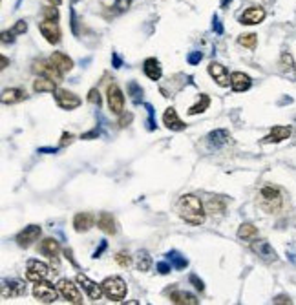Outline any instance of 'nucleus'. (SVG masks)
<instances>
[{
	"label": "nucleus",
	"mask_w": 296,
	"mask_h": 305,
	"mask_svg": "<svg viewBox=\"0 0 296 305\" xmlns=\"http://www.w3.org/2000/svg\"><path fill=\"white\" fill-rule=\"evenodd\" d=\"M178 210L181 219H185L187 223L190 225H203L205 223V216L207 210L201 203L200 197H196L194 194H185V196L179 197L178 201Z\"/></svg>",
	"instance_id": "nucleus-1"
},
{
	"label": "nucleus",
	"mask_w": 296,
	"mask_h": 305,
	"mask_svg": "<svg viewBox=\"0 0 296 305\" xmlns=\"http://www.w3.org/2000/svg\"><path fill=\"white\" fill-rule=\"evenodd\" d=\"M101 287H103L105 296L112 301L124 300V296H126V292H128L126 282H124L121 276H108L105 282L101 283Z\"/></svg>",
	"instance_id": "nucleus-2"
},
{
	"label": "nucleus",
	"mask_w": 296,
	"mask_h": 305,
	"mask_svg": "<svg viewBox=\"0 0 296 305\" xmlns=\"http://www.w3.org/2000/svg\"><path fill=\"white\" fill-rule=\"evenodd\" d=\"M59 294V289L53 287V283L46 282V280L35 282V285H33V296L42 303H53V301H57Z\"/></svg>",
	"instance_id": "nucleus-3"
},
{
	"label": "nucleus",
	"mask_w": 296,
	"mask_h": 305,
	"mask_svg": "<svg viewBox=\"0 0 296 305\" xmlns=\"http://www.w3.org/2000/svg\"><path fill=\"white\" fill-rule=\"evenodd\" d=\"M57 289H59L60 296H62L66 301H70V303H82V294L79 292L77 282L73 283L72 280L62 278V280H59V283H57Z\"/></svg>",
	"instance_id": "nucleus-4"
},
{
	"label": "nucleus",
	"mask_w": 296,
	"mask_h": 305,
	"mask_svg": "<svg viewBox=\"0 0 296 305\" xmlns=\"http://www.w3.org/2000/svg\"><path fill=\"white\" fill-rule=\"evenodd\" d=\"M260 197H261V207L265 210H269V212H274L282 205V192L276 187H264L260 190Z\"/></svg>",
	"instance_id": "nucleus-5"
},
{
	"label": "nucleus",
	"mask_w": 296,
	"mask_h": 305,
	"mask_svg": "<svg viewBox=\"0 0 296 305\" xmlns=\"http://www.w3.org/2000/svg\"><path fill=\"white\" fill-rule=\"evenodd\" d=\"M106 99H108V108L112 114L121 115L124 112V95L117 84H110L106 90Z\"/></svg>",
	"instance_id": "nucleus-6"
},
{
	"label": "nucleus",
	"mask_w": 296,
	"mask_h": 305,
	"mask_svg": "<svg viewBox=\"0 0 296 305\" xmlns=\"http://www.w3.org/2000/svg\"><path fill=\"white\" fill-rule=\"evenodd\" d=\"M251 251L254 252L260 260H264L265 263H273V261L278 260V254H276V251L271 247V243L267 242V240H252Z\"/></svg>",
	"instance_id": "nucleus-7"
},
{
	"label": "nucleus",
	"mask_w": 296,
	"mask_h": 305,
	"mask_svg": "<svg viewBox=\"0 0 296 305\" xmlns=\"http://www.w3.org/2000/svg\"><path fill=\"white\" fill-rule=\"evenodd\" d=\"M75 282L79 283V287L82 289V291L86 292V296L90 298L91 301H99L101 298L105 296V292H103V287L101 285H97L93 280H90L86 276V274H77V278H75Z\"/></svg>",
	"instance_id": "nucleus-8"
},
{
	"label": "nucleus",
	"mask_w": 296,
	"mask_h": 305,
	"mask_svg": "<svg viewBox=\"0 0 296 305\" xmlns=\"http://www.w3.org/2000/svg\"><path fill=\"white\" fill-rule=\"evenodd\" d=\"M50 274V267L44 261L39 260H27L26 263V280L29 282H41V280L48 278Z\"/></svg>",
	"instance_id": "nucleus-9"
},
{
	"label": "nucleus",
	"mask_w": 296,
	"mask_h": 305,
	"mask_svg": "<svg viewBox=\"0 0 296 305\" xmlns=\"http://www.w3.org/2000/svg\"><path fill=\"white\" fill-rule=\"evenodd\" d=\"M55 103H57V106L62 110H75L81 106L82 100L79 99L73 91H68V90H62V88H57L55 90Z\"/></svg>",
	"instance_id": "nucleus-10"
},
{
	"label": "nucleus",
	"mask_w": 296,
	"mask_h": 305,
	"mask_svg": "<svg viewBox=\"0 0 296 305\" xmlns=\"http://www.w3.org/2000/svg\"><path fill=\"white\" fill-rule=\"evenodd\" d=\"M33 70H35L39 75H42V77H48L51 79V81H55L57 84L62 82V72H60L51 60H39V62L33 64Z\"/></svg>",
	"instance_id": "nucleus-11"
},
{
	"label": "nucleus",
	"mask_w": 296,
	"mask_h": 305,
	"mask_svg": "<svg viewBox=\"0 0 296 305\" xmlns=\"http://www.w3.org/2000/svg\"><path fill=\"white\" fill-rule=\"evenodd\" d=\"M41 234H42V228L39 227V225H27V227H24V230H20V232L17 234L18 247H24V249L31 247L33 243L41 238Z\"/></svg>",
	"instance_id": "nucleus-12"
},
{
	"label": "nucleus",
	"mask_w": 296,
	"mask_h": 305,
	"mask_svg": "<svg viewBox=\"0 0 296 305\" xmlns=\"http://www.w3.org/2000/svg\"><path fill=\"white\" fill-rule=\"evenodd\" d=\"M39 29H41L42 37H44L46 41L50 42V44H59L60 42V37H62V33H60V27L59 24L55 22V20H42V22H39Z\"/></svg>",
	"instance_id": "nucleus-13"
},
{
	"label": "nucleus",
	"mask_w": 296,
	"mask_h": 305,
	"mask_svg": "<svg viewBox=\"0 0 296 305\" xmlns=\"http://www.w3.org/2000/svg\"><path fill=\"white\" fill-rule=\"evenodd\" d=\"M207 72H209V75L216 81V84L221 88H227L228 84H231V77H228V72L227 68H225L223 64L219 62H210L209 68H207Z\"/></svg>",
	"instance_id": "nucleus-14"
},
{
	"label": "nucleus",
	"mask_w": 296,
	"mask_h": 305,
	"mask_svg": "<svg viewBox=\"0 0 296 305\" xmlns=\"http://www.w3.org/2000/svg\"><path fill=\"white\" fill-rule=\"evenodd\" d=\"M264 18H265V9L261 6H252V8L245 9L240 15V22L245 24V26H254V24L264 22Z\"/></svg>",
	"instance_id": "nucleus-15"
},
{
	"label": "nucleus",
	"mask_w": 296,
	"mask_h": 305,
	"mask_svg": "<svg viewBox=\"0 0 296 305\" xmlns=\"http://www.w3.org/2000/svg\"><path fill=\"white\" fill-rule=\"evenodd\" d=\"M163 124L169 128V130H174V132H181V130H185V128H187V124H185L181 119H179L178 112H176V108H172V106L165 110Z\"/></svg>",
	"instance_id": "nucleus-16"
},
{
	"label": "nucleus",
	"mask_w": 296,
	"mask_h": 305,
	"mask_svg": "<svg viewBox=\"0 0 296 305\" xmlns=\"http://www.w3.org/2000/svg\"><path fill=\"white\" fill-rule=\"evenodd\" d=\"M26 294V285L20 280H9L2 285V296L4 298H20Z\"/></svg>",
	"instance_id": "nucleus-17"
},
{
	"label": "nucleus",
	"mask_w": 296,
	"mask_h": 305,
	"mask_svg": "<svg viewBox=\"0 0 296 305\" xmlns=\"http://www.w3.org/2000/svg\"><path fill=\"white\" fill-rule=\"evenodd\" d=\"M95 221L97 218L90 212H79L73 218V228H75V232H88Z\"/></svg>",
	"instance_id": "nucleus-18"
},
{
	"label": "nucleus",
	"mask_w": 296,
	"mask_h": 305,
	"mask_svg": "<svg viewBox=\"0 0 296 305\" xmlns=\"http://www.w3.org/2000/svg\"><path fill=\"white\" fill-rule=\"evenodd\" d=\"M170 301L176 305H198L200 303V300H198L194 294H190V292L187 291H181V289H174L172 292L169 294Z\"/></svg>",
	"instance_id": "nucleus-19"
},
{
	"label": "nucleus",
	"mask_w": 296,
	"mask_h": 305,
	"mask_svg": "<svg viewBox=\"0 0 296 305\" xmlns=\"http://www.w3.org/2000/svg\"><path fill=\"white\" fill-rule=\"evenodd\" d=\"M143 72L150 81H159L161 75H163V68H161L159 60L154 59V57H150V59H146L143 62Z\"/></svg>",
	"instance_id": "nucleus-20"
},
{
	"label": "nucleus",
	"mask_w": 296,
	"mask_h": 305,
	"mask_svg": "<svg viewBox=\"0 0 296 305\" xmlns=\"http://www.w3.org/2000/svg\"><path fill=\"white\" fill-rule=\"evenodd\" d=\"M252 81L251 77L247 75V73H242V72H234L233 75H231V88H233L234 91H247L249 88H251Z\"/></svg>",
	"instance_id": "nucleus-21"
},
{
	"label": "nucleus",
	"mask_w": 296,
	"mask_h": 305,
	"mask_svg": "<svg viewBox=\"0 0 296 305\" xmlns=\"http://www.w3.org/2000/svg\"><path fill=\"white\" fill-rule=\"evenodd\" d=\"M97 227H99L105 234H110V236H114V234L117 232V228H115V219L110 212H101V214L97 216Z\"/></svg>",
	"instance_id": "nucleus-22"
},
{
	"label": "nucleus",
	"mask_w": 296,
	"mask_h": 305,
	"mask_svg": "<svg viewBox=\"0 0 296 305\" xmlns=\"http://www.w3.org/2000/svg\"><path fill=\"white\" fill-rule=\"evenodd\" d=\"M26 99V91L22 88H8L2 91V103L4 105H18Z\"/></svg>",
	"instance_id": "nucleus-23"
},
{
	"label": "nucleus",
	"mask_w": 296,
	"mask_h": 305,
	"mask_svg": "<svg viewBox=\"0 0 296 305\" xmlns=\"http://www.w3.org/2000/svg\"><path fill=\"white\" fill-rule=\"evenodd\" d=\"M50 60H51V62H53L55 66H57V68H59L62 73L72 72V70H73V60L70 59V57H68L66 53H62V51H53V53H51V57H50Z\"/></svg>",
	"instance_id": "nucleus-24"
},
{
	"label": "nucleus",
	"mask_w": 296,
	"mask_h": 305,
	"mask_svg": "<svg viewBox=\"0 0 296 305\" xmlns=\"http://www.w3.org/2000/svg\"><path fill=\"white\" fill-rule=\"evenodd\" d=\"M291 126H274L267 137H264V143H282L291 137Z\"/></svg>",
	"instance_id": "nucleus-25"
},
{
	"label": "nucleus",
	"mask_w": 296,
	"mask_h": 305,
	"mask_svg": "<svg viewBox=\"0 0 296 305\" xmlns=\"http://www.w3.org/2000/svg\"><path fill=\"white\" fill-rule=\"evenodd\" d=\"M39 252L48 256V258H55V256L60 252V245L55 238H46V240L41 242V245H39Z\"/></svg>",
	"instance_id": "nucleus-26"
},
{
	"label": "nucleus",
	"mask_w": 296,
	"mask_h": 305,
	"mask_svg": "<svg viewBox=\"0 0 296 305\" xmlns=\"http://www.w3.org/2000/svg\"><path fill=\"white\" fill-rule=\"evenodd\" d=\"M207 139H209L210 146L219 148V146H223L225 143H228V139H231V133H228V130H225V128H218V130H214V132H210Z\"/></svg>",
	"instance_id": "nucleus-27"
},
{
	"label": "nucleus",
	"mask_w": 296,
	"mask_h": 305,
	"mask_svg": "<svg viewBox=\"0 0 296 305\" xmlns=\"http://www.w3.org/2000/svg\"><path fill=\"white\" fill-rule=\"evenodd\" d=\"M33 90H35L37 93H44V91L55 93V90H57V82L51 81V79H48V77L39 75V77L33 81Z\"/></svg>",
	"instance_id": "nucleus-28"
},
{
	"label": "nucleus",
	"mask_w": 296,
	"mask_h": 305,
	"mask_svg": "<svg viewBox=\"0 0 296 305\" xmlns=\"http://www.w3.org/2000/svg\"><path fill=\"white\" fill-rule=\"evenodd\" d=\"M225 209H227V201L223 197H210L205 205V210L212 216H221L225 212Z\"/></svg>",
	"instance_id": "nucleus-29"
},
{
	"label": "nucleus",
	"mask_w": 296,
	"mask_h": 305,
	"mask_svg": "<svg viewBox=\"0 0 296 305\" xmlns=\"http://www.w3.org/2000/svg\"><path fill=\"white\" fill-rule=\"evenodd\" d=\"M238 238L240 240H245V242H252L258 238V228L252 223H242L238 228Z\"/></svg>",
	"instance_id": "nucleus-30"
},
{
	"label": "nucleus",
	"mask_w": 296,
	"mask_h": 305,
	"mask_svg": "<svg viewBox=\"0 0 296 305\" xmlns=\"http://www.w3.org/2000/svg\"><path fill=\"white\" fill-rule=\"evenodd\" d=\"M167 260L172 263V267L176 270H183V269H187V265H188V261H187V258L185 256H181L179 254L178 251H170L169 254H167Z\"/></svg>",
	"instance_id": "nucleus-31"
},
{
	"label": "nucleus",
	"mask_w": 296,
	"mask_h": 305,
	"mask_svg": "<svg viewBox=\"0 0 296 305\" xmlns=\"http://www.w3.org/2000/svg\"><path fill=\"white\" fill-rule=\"evenodd\" d=\"M126 90H128V95H130V99H132L134 105H139V103L143 100L141 84H139V82H136V81H130V82H128Z\"/></svg>",
	"instance_id": "nucleus-32"
},
{
	"label": "nucleus",
	"mask_w": 296,
	"mask_h": 305,
	"mask_svg": "<svg viewBox=\"0 0 296 305\" xmlns=\"http://www.w3.org/2000/svg\"><path fill=\"white\" fill-rule=\"evenodd\" d=\"M209 106H210V97L203 93V95H200V100H198L196 105L190 106V108H188V115L203 114V112H205V110L209 108Z\"/></svg>",
	"instance_id": "nucleus-33"
},
{
	"label": "nucleus",
	"mask_w": 296,
	"mask_h": 305,
	"mask_svg": "<svg viewBox=\"0 0 296 305\" xmlns=\"http://www.w3.org/2000/svg\"><path fill=\"white\" fill-rule=\"evenodd\" d=\"M150 267H152L150 254L146 251L137 252V270H139V273H146V270H150Z\"/></svg>",
	"instance_id": "nucleus-34"
},
{
	"label": "nucleus",
	"mask_w": 296,
	"mask_h": 305,
	"mask_svg": "<svg viewBox=\"0 0 296 305\" xmlns=\"http://www.w3.org/2000/svg\"><path fill=\"white\" fill-rule=\"evenodd\" d=\"M238 42L243 46V48H249V50H254L256 44H258V37L254 33H247V35H242L238 39Z\"/></svg>",
	"instance_id": "nucleus-35"
},
{
	"label": "nucleus",
	"mask_w": 296,
	"mask_h": 305,
	"mask_svg": "<svg viewBox=\"0 0 296 305\" xmlns=\"http://www.w3.org/2000/svg\"><path fill=\"white\" fill-rule=\"evenodd\" d=\"M115 261H117L119 267H123V269H126V267H130L132 265V256L128 254V252L121 251L115 254Z\"/></svg>",
	"instance_id": "nucleus-36"
},
{
	"label": "nucleus",
	"mask_w": 296,
	"mask_h": 305,
	"mask_svg": "<svg viewBox=\"0 0 296 305\" xmlns=\"http://www.w3.org/2000/svg\"><path fill=\"white\" fill-rule=\"evenodd\" d=\"M42 17L46 18V20H59V9H57V6H48V8L42 9Z\"/></svg>",
	"instance_id": "nucleus-37"
},
{
	"label": "nucleus",
	"mask_w": 296,
	"mask_h": 305,
	"mask_svg": "<svg viewBox=\"0 0 296 305\" xmlns=\"http://www.w3.org/2000/svg\"><path fill=\"white\" fill-rule=\"evenodd\" d=\"M26 29H27V24H26V20H18L17 24H15L11 29H9V33L11 35H22V33H26Z\"/></svg>",
	"instance_id": "nucleus-38"
},
{
	"label": "nucleus",
	"mask_w": 296,
	"mask_h": 305,
	"mask_svg": "<svg viewBox=\"0 0 296 305\" xmlns=\"http://www.w3.org/2000/svg\"><path fill=\"white\" fill-rule=\"evenodd\" d=\"M88 103H91V105H95V106H101V93L97 88H91V90L88 91Z\"/></svg>",
	"instance_id": "nucleus-39"
},
{
	"label": "nucleus",
	"mask_w": 296,
	"mask_h": 305,
	"mask_svg": "<svg viewBox=\"0 0 296 305\" xmlns=\"http://www.w3.org/2000/svg\"><path fill=\"white\" fill-rule=\"evenodd\" d=\"M280 66H282L283 70H292V68H294V60H292L291 55L283 53L282 59H280Z\"/></svg>",
	"instance_id": "nucleus-40"
},
{
	"label": "nucleus",
	"mask_w": 296,
	"mask_h": 305,
	"mask_svg": "<svg viewBox=\"0 0 296 305\" xmlns=\"http://www.w3.org/2000/svg\"><path fill=\"white\" fill-rule=\"evenodd\" d=\"M132 6V0H115V11H119V13H123V11H126L128 8Z\"/></svg>",
	"instance_id": "nucleus-41"
},
{
	"label": "nucleus",
	"mask_w": 296,
	"mask_h": 305,
	"mask_svg": "<svg viewBox=\"0 0 296 305\" xmlns=\"http://www.w3.org/2000/svg\"><path fill=\"white\" fill-rule=\"evenodd\" d=\"M132 119H134V115L132 114H121V117H119V128H124V126H128V124L132 123Z\"/></svg>",
	"instance_id": "nucleus-42"
},
{
	"label": "nucleus",
	"mask_w": 296,
	"mask_h": 305,
	"mask_svg": "<svg viewBox=\"0 0 296 305\" xmlns=\"http://www.w3.org/2000/svg\"><path fill=\"white\" fill-rule=\"evenodd\" d=\"M172 269H174V267H172V263H170L169 260L159 261V263H157V270H159V274H169Z\"/></svg>",
	"instance_id": "nucleus-43"
},
{
	"label": "nucleus",
	"mask_w": 296,
	"mask_h": 305,
	"mask_svg": "<svg viewBox=\"0 0 296 305\" xmlns=\"http://www.w3.org/2000/svg\"><path fill=\"white\" fill-rule=\"evenodd\" d=\"M145 106H146V112H148V130H154L155 128L154 108H152V105H145Z\"/></svg>",
	"instance_id": "nucleus-44"
},
{
	"label": "nucleus",
	"mask_w": 296,
	"mask_h": 305,
	"mask_svg": "<svg viewBox=\"0 0 296 305\" xmlns=\"http://www.w3.org/2000/svg\"><path fill=\"white\" fill-rule=\"evenodd\" d=\"M190 283L192 285H194V289H198V291H203V289H205V285H203V282H201L200 278H198L196 274H190Z\"/></svg>",
	"instance_id": "nucleus-45"
},
{
	"label": "nucleus",
	"mask_w": 296,
	"mask_h": 305,
	"mask_svg": "<svg viewBox=\"0 0 296 305\" xmlns=\"http://www.w3.org/2000/svg\"><path fill=\"white\" fill-rule=\"evenodd\" d=\"M201 59H203V55H201L200 51H194V53L188 55V62H190V64H198Z\"/></svg>",
	"instance_id": "nucleus-46"
},
{
	"label": "nucleus",
	"mask_w": 296,
	"mask_h": 305,
	"mask_svg": "<svg viewBox=\"0 0 296 305\" xmlns=\"http://www.w3.org/2000/svg\"><path fill=\"white\" fill-rule=\"evenodd\" d=\"M99 137V130H91V132H88V133H82L81 135V139H97Z\"/></svg>",
	"instance_id": "nucleus-47"
},
{
	"label": "nucleus",
	"mask_w": 296,
	"mask_h": 305,
	"mask_svg": "<svg viewBox=\"0 0 296 305\" xmlns=\"http://www.w3.org/2000/svg\"><path fill=\"white\" fill-rule=\"evenodd\" d=\"M64 256H66V260H70V263H72L73 267H77V261H75V258H73V252L70 251V249H64Z\"/></svg>",
	"instance_id": "nucleus-48"
},
{
	"label": "nucleus",
	"mask_w": 296,
	"mask_h": 305,
	"mask_svg": "<svg viewBox=\"0 0 296 305\" xmlns=\"http://www.w3.org/2000/svg\"><path fill=\"white\" fill-rule=\"evenodd\" d=\"M72 139H73V135H72V133L64 132V133H62V139H60V146H64V145H70V143H72Z\"/></svg>",
	"instance_id": "nucleus-49"
},
{
	"label": "nucleus",
	"mask_w": 296,
	"mask_h": 305,
	"mask_svg": "<svg viewBox=\"0 0 296 305\" xmlns=\"http://www.w3.org/2000/svg\"><path fill=\"white\" fill-rule=\"evenodd\" d=\"M106 247H108V243H106V242H101V247L97 249L95 252H93V258H101V254H103V252L106 251Z\"/></svg>",
	"instance_id": "nucleus-50"
},
{
	"label": "nucleus",
	"mask_w": 296,
	"mask_h": 305,
	"mask_svg": "<svg viewBox=\"0 0 296 305\" xmlns=\"http://www.w3.org/2000/svg\"><path fill=\"white\" fill-rule=\"evenodd\" d=\"M273 301L274 303H291V298L289 296H276Z\"/></svg>",
	"instance_id": "nucleus-51"
},
{
	"label": "nucleus",
	"mask_w": 296,
	"mask_h": 305,
	"mask_svg": "<svg viewBox=\"0 0 296 305\" xmlns=\"http://www.w3.org/2000/svg\"><path fill=\"white\" fill-rule=\"evenodd\" d=\"M214 31L216 33H223V27H221V24H219V20H218V17H214Z\"/></svg>",
	"instance_id": "nucleus-52"
},
{
	"label": "nucleus",
	"mask_w": 296,
	"mask_h": 305,
	"mask_svg": "<svg viewBox=\"0 0 296 305\" xmlns=\"http://www.w3.org/2000/svg\"><path fill=\"white\" fill-rule=\"evenodd\" d=\"M112 60H114V68H121V64H123V62H121V59H119L117 53L112 55Z\"/></svg>",
	"instance_id": "nucleus-53"
},
{
	"label": "nucleus",
	"mask_w": 296,
	"mask_h": 305,
	"mask_svg": "<svg viewBox=\"0 0 296 305\" xmlns=\"http://www.w3.org/2000/svg\"><path fill=\"white\" fill-rule=\"evenodd\" d=\"M0 64H2V66H0V68H2V70H4L6 66H8V59H6L4 55H2V59H0Z\"/></svg>",
	"instance_id": "nucleus-54"
},
{
	"label": "nucleus",
	"mask_w": 296,
	"mask_h": 305,
	"mask_svg": "<svg viewBox=\"0 0 296 305\" xmlns=\"http://www.w3.org/2000/svg\"><path fill=\"white\" fill-rule=\"evenodd\" d=\"M48 2H50L51 6H57V8H59V6L62 4V0H48Z\"/></svg>",
	"instance_id": "nucleus-55"
},
{
	"label": "nucleus",
	"mask_w": 296,
	"mask_h": 305,
	"mask_svg": "<svg viewBox=\"0 0 296 305\" xmlns=\"http://www.w3.org/2000/svg\"><path fill=\"white\" fill-rule=\"evenodd\" d=\"M233 0H221V8H227V4H231Z\"/></svg>",
	"instance_id": "nucleus-56"
},
{
	"label": "nucleus",
	"mask_w": 296,
	"mask_h": 305,
	"mask_svg": "<svg viewBox=\"0 0 296 305\" xmlns=\"http://www.w3.org/2000/svg\"><path fill=\"white\" fill-rule=\"evenodd\" d=\"M72 2H77V0H72Z\"/></svg>",
	"instance_id": "nucleus-57"
}]
</instances>
